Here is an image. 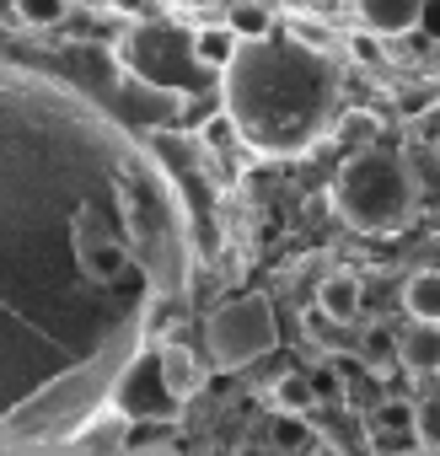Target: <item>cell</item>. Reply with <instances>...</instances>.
<instances>
[{
  "mask_svg": "<svg viewBox=\"0 0 440 456\" xmlns=\"http://www.w3.org/2000/svg\"><path fill=\"white\" fill-rule=\"evenodd\" d=\"M360 22H365V33H376V38L413 33V28H419V0H365V6H360Z\"/></svg>",
  "mask_w": 440,
  "mask_h": 456,
  "instance_id": "7",
  "label": "cell"
},
{
  "mask_svg": "<svg viewBox=\"0 0 440 456\" xmlns=\"http://www.w3.org/2000/svg\"><path fill=\"white\" fill-rule=\"evenodd\" d=\"M237 456H269V451H264V445H242Z\"/></svg>",
  "mask_w": 440,
  "mask_h": 456,
  "instance_id": "16",
  "label": "cell"
},
{
  "mask_svg": "<svg viewBox=\"0 0 440 456\" xmlns=\"http://www.w3.org/2000/svg\"><path fill=\"white\" fill-rule=\"evenodd\" d=\"M232 129L264 156L312 151L338 113V65L301 38L242 44L237 60L220 70Z\"/></svg>",
  "mask_w": 440,
  "mask_h": 456,
  "instance_id": "2",
  "label": "cell"
},
{
  "mask_svg": "<svg viewBox=\"0 0 440 456\" xmlns=\"http://www.w3.org/2000/svg\"><path fill=\"white\" fill-rule=\"evenodd\" d=\"M274 440H280V445H312V429H306L301 419H285V413H280V419H274Z\"/></svg>",
  "mask_w": 440,
  "mask_h": 456,
  "instance_id": "13",
  "label": "cell"
},
{
  "mask_svg": "<svg viewBox=\"0 0 440 456\" xmlns=\"http://www.w3.org/2000/svg\"><path fill=\"white\" fill-rule=\"evenodd\" d=\"M226 28H232L237 44H264V38H274V12L258 6V0H248V6L226 12Z\"/></svg>",
  "mask_w": 440,
  "mask_h": 456,
  "instance_id": "10",
  "label": "cell"
},
{
  "mask_svg": "<svg viewBox=\"0 0 440 456\" xmlns=\"http://www.w3.org/2000/svg\"><path fill=\"white\" fill-rule=\"evenodd\" d=\"M156 387H161V397L177 408V403H188L199 387H204V370H199V354L188 349V344H177V338H167L161 349H156Z\"/></svg>",
  "mask_w": 440,
  "mask_h": 456,
  "instance_id": "5",
  "label": "cell"
},
{
  "mask_svg": "<svg viewBox=\"0 0 440 456\" xmlns=\"http://www.w3.org/2000/svg\"><path fill=\"white\" fill-rule=\"evenodd\" d=\"M188 280V209L151 151L76 86L0 65V456L145 413Z\"/></svg>",
  "mask_w": 440,
  "mask_h": 456,
  "instance_id": "1",
  "label": "cell"
},
{
  "mask_svg": "<svg viewBox=\"0 0 440 456\" xmlns=\"http://www.w3.org/2000/svg\"><path fill=\"white\" fill-rule=\"evenodd\" d=\"M269 397H274V408H280L285 419H296V413H306V408L317 403L312 381H306V376H296V370H290V376H280V381L269 387Z\"/></svg>",
  "mask_w": 440,
  "mask_h": 456,
  "instance_id": "12",
  "label": "cell"
},
{
  "mask_svg": "<svg viewBox=\"0 0 440 456\" xmlns=\"http://www.w3.org/2000/svg\"><path fill=\"white\" fill-rule=\"evenodd\" d=\"M360 301H365V285H360V274H349V269H338V274H328V280L317 285V306H322V317L338 322V328H349V322L360 317Z\"/></svg>",
  "mask_w": 440,
  "mask_h": 456,
  "instance_id": "6",
  "label": "cell"
},
{
  "mask_svg": "<svg viewBox=\"0 0 440 456\" xmlns=\"http://www.w3.org/2000/svg\"><path fill=\"white\" fill-rule=\"evenodd\" d=\"M403 360H408L413 370H440V328L413 322L408 338H403Z\"/></svg>",
  "mask_w": 440,
  "mask_h": 456,
  "instance_id": "11",
  "label": "cell"
},
{
  "mask_svg": "<svg viewBox=\"0 0 440 456\" xmlns=\"http://www.w3.org/2000/svg\"><path fill=\"white\" fill-rule=\"evenodd\" d=\"M333 209L365 237H392L413 215V172L392 151H354L333 177Z\"/></svg>",
  "mask_w": 440,
  "mask_h": 456,
  "instance_id": "3",
  "label": "cell"
},
{
  "mask_svg": "<svg viewBox=\"0 0 440 456\" xmlns=\"http://www.w3.org/2000/svg\"><path fill=\"white\" fill-rule=\"evenodd\" d=\"M60 12H65V6H54V0H49V6H22V17H28V22H54Z\"/></svg>",
  "mask_w": 440,
  "mask_h": 456,
  "instance_id": "15",
  "label": "cell"
},
{
  "mask_svg": "<svg viewBox=\"0 0 440 456\" xmlns=\"http://www.w3.org/2000/svg\"><path fill=\"white\" fill-rule=\"evenodd\" d=\"M204 349L215 365H226V370H242L264 354L280 349V317H274V301L248 290V296H232V301H220L204 322Z\"/></svg>",
  "mask_w": 440,
  "mask_h": 456,
  "instance_id": "4",
  "label": "cell"
},
{
  "mask_svg": "<svg viewBox=\"0 0 440 456\" xmlns=\"http://www.w3.org/2000/svg\"><path fill=\"white\" fill-rule=\"evenodd\" d=\"M419 28L429 38H440V0H419Z\"/></svg>",
  "mask_w": 440,
  "mask_h": 456,
  "instance_id": "14",
  "label": "cell"
},
{
  "mask_svg": "<svg viewBox=\"0 0 440 456\" xmlns=\"http://www.w3.org/2000/svg\"><path fill=\"white\" fill-rule=\"evenodd\" d=\"M403 306H408L413 322L440 328V269H419V274H408V285H403Z\"/></svg>",
  "mask_w": 440,
  "mask_h": 456,
  "instance_id": "8",
  "label": "cell"
},
{
  "mask_svg": "<svg viewBox=\"0 0 440 456\" xmlns=\"http://www.w3.org/2000/svg\"><path fill=\"white\" fill-rule=\"evenodd\" d=\"M237 38H232V28L226 22H204L199 33H193V65H209V70H226L232 60H237Z\"/></svg>",
  "mask_w": 440,
  "mask_h": 456,
  "instance_id": "9",
  "label": "cell"
},
{
  "mask_svg": "<svg viewBox=\"0 0 440 456\" xmlns=\"http://www.w3.org/2000/svg\"><path fill=\"white\" fill-rule=\"evenodd\" d=\"M140 456H172V451H161V445H156V451H140Z\"/></svg>",
  "mask_w": 440,
  "mask_h": 456,
  "instance_id": "17",
  "label": "cell"
}]
</instances>
